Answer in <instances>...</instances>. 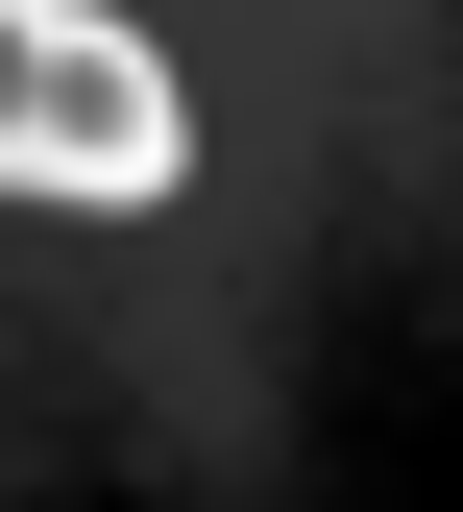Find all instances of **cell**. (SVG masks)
<instances>
[{
  "mask_svg": "<svg viewBox=\"0 0 463 512\" xmlns=\"http://www.w3.org/2000/svg\"><path fill=\"white\" fill-rule=\"evenodd\" d=\"M195 171V98L147 25H98V0H0V196H74V220H147Z\"/></svg>",
  "mask_w": 463,
  "mask_h": 512,
  "instance_id": "obj_1",
  "label": "cell"
}]
</instances>
